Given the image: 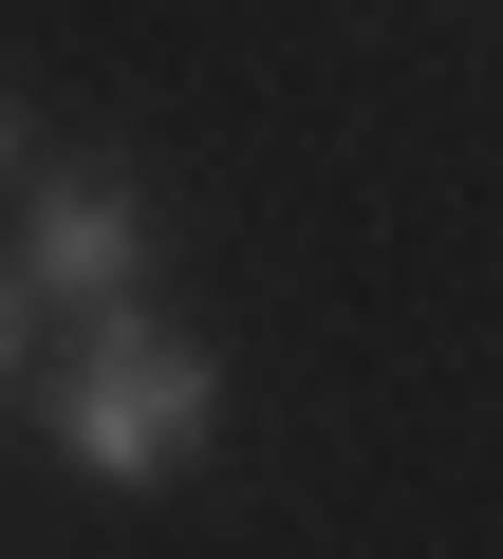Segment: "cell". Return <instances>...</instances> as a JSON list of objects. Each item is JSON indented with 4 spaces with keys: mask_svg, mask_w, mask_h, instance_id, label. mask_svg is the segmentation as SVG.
I'll use <instances>...</instances> for the list:
<instances>
[{
    "mask_svg": "<svg viewBox=\"0 0 503 559\" xmlns=\"http://www.w3.org/2000/svg\"><path fill=\"white\" fill-rule=\"evenodd\" d=\"M20 392H38V299L0 280V411H20Z\"/></svg>",
    "mask_w": 503,
    "mask_h": 559,
    "instance_id": "3957f363",
    "label": "cell"
},
{
    "mask_svg": "<svg viewBox=\"0 0 503 559\" xmlns=\"http://www.w3.org/2000/svg\"><path fill=\"white\" fill-rule=\"evenodd\" d=\"M131 280H149V187H131L112 150H57V168H20V299L94 318V299H131Z\"/></svg>",
    "mask_w": 503,
    "mask_h": 559,
    "instance_id": "7a4b0ae2",
    "label": "cell"
},
{
    "mask_svg": "<svg viewBox=\"0 0 503 559\" xmlns=\"http://www.w3.org/2000/svg\"><path fill=\"white\" fill-rule=\"evenodd\" d=\"M0 187H20V94H0Z\"/></svg>",
    "mask_w": 503,
    "mask_h": 559,
    "instance_id": "277c9868",
    "label": "cell"
},
{
    "mask_svg": "<svg viewBox=\"0 0 503 559\" xmlns=\"http://www.w3.org/2000/svg\"><path fill=\"white\" fill-rule=\"evenodd\" d=\"M205 411H224V373H205V336H168L149 299H94V318L38 355V429H57L94 485H168V466L205 448Z\"/></svg>",
    "mask_w": 503,
    "mask_h": 559,
    "instance_id": "6da1fadb",
    "label": "cell"
}]
</instances>
